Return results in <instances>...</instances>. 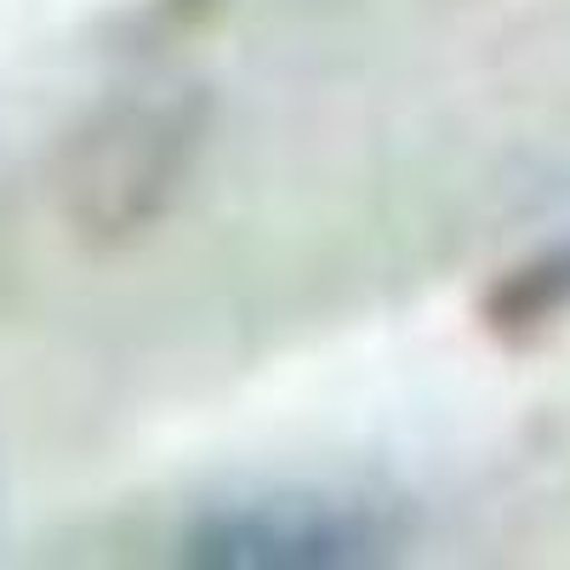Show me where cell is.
<instances>
[{
	"label": "cell",
	"instance_id": "obj_2",
	"mask_svg": "<svg viewBox=\"0 0 570 570\" xmlns=\"http://www.w3.org/2000/svg\"><path fill=\"white\" fill-rule=\"evenodd\" d=\"M485 325L497 337L519 343V337H537V331L559 325L570 314V240L525 257L519 268H508L491 292H485Z\"/></svg>",
	"mask_w": 570,
	"mask_h": 570
},
{
	"label": "cell",
	"instance_id": "obj_1",
	"mask_svg": "<svg viewBox=\"0 0 570 570\" xmlns=\"http://www.w3.org/2000/svg\"><path fill=\"white\" fill-rule=\"evenodd\" d=\"M389 548L394 525L365 502L274 491L206 508L183 531L177 553L188 564H234V570H320V564H371Z\"/></svg>",
	"mask_w": 570,
	"mask_h": 570
}]
</instances>
